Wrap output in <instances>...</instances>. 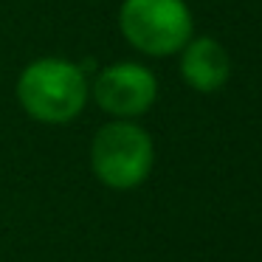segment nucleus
Here are the masks:
<instances>
[{
  "instance_id": "obj_1",
  "label": "nucleus",
  "mask_w": 262,
  "mask_h": 262,
  "mask_svg": "<svg viewBox=\"0 0 262 262\" xmlns=\"http://www.w3.org/2000/svg\"><path fill=\"white\" fill-rule=\"evenodd\" d=\"M17 99L31 119L46 124H65L85 107L88 82L79 65L46 57L23 68L17 79Z\"/></svg>"
},
{
  "instance_id": "obj_5",
  "label": "nucleus",
  "mask_w": 262,
  "mask_h": 262,
  "mask_svg": "<svg viewBox=\"0 0 262 262\" xmlns=\"http://www.w3.org/2000/svg\"><path fill=\"white\" fill-rule=\"evenodd\" d=\"M181 51V76L189 88L200 93H214L228 82L231 59L217 40H211V37L189 40Z\"/></svg>"
},
{
  "instance_id": "obj_2",
  "label": "nucleus",
  "mask_w": 262,
  "mask_h": 262,
  "mask_svg": "<svg viewBox=\"0 0 262 262\" xmlns=\"http://www.w3.org/2000/svg\"><path fill=\"white\" fill-rule=\"evenodd\" d=\"M152 161L155 149L149 133L127 119L110 121L93 136V175L110 189H133L144 183L152 169Z\"/></svg>"
},
{
  "instance_id": "obj_3",
  "label": "nucleus",
  "mask_w": 262,
  "mask_h": 262,
  "mask_svg": "<svg viewBox=\"0 0 262 262\" xmlns=\"http://www.w3.org/2000/svg\"><path fill=\"white\" fill-rule=\"evenodd\" d=\"M119 26L127 42L149 57L178 54L192 40V12L183 0H124Z\"/></svg>"
},
{
  "instance_id": "obj_4",
  "label": "nucleus",
  "mask_w": 262,
  "mask_h": 262,
  "mask_svg": "<svg viewBox=\"0 0 262 262\" xmlns=\"http://www.w3.org/2000/svg\"><path fill=\"white\" fill-rule=\"evenodd\" d=\"M93 96L96 104L110 116L119 119H133L152 107L158 96V82L152 71L138 62H119L99 71L93 82Z\"/></svg>"
}]
</instances>
